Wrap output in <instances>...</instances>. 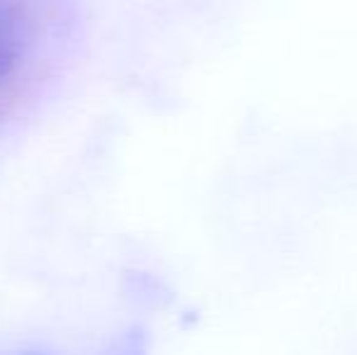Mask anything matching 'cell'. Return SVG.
Wrapping results in <instances>:
<instances>
[]
</instances>
